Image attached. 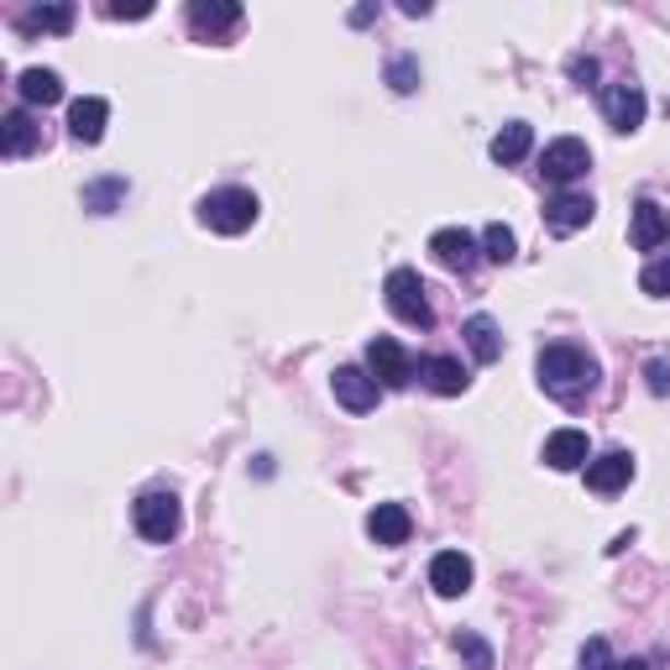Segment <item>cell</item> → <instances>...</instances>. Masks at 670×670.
Segmentation results:
<instances>
[{"label": "cell", "instance_id": "d4e9b609", "mask_svg": "<svg viewBox=\"0 0 670 670\" xmlns=\"http://www.w3.org/2000/svg\"><path fill=\"white\" fill-rule=\"evenodd\" d=\"M120 194H126V178H105V184H90V189H84V210L105 216V210L116 205Z\"/></svg>", "mask_w": 670, "mask_h": 670}, {"label": "cell", "instance_id": "2e32d148", "mask_svg": "<svg viewBox=\"0 0 670 670\" xmlns=\"http://www.w3.org/2000/svg\"><path fill=\"white\" fill-rule=\"evenodd\" d=\"M43 147V126L26 116V111H11V116L0 120V152L5 158H26V152H37Z\"/></svg>", "mask_w": 670, "mask_h": 670}, {"label": "cell", "instance_id": "5b68a950", "mask_svg": "<svg viewBox=\"0 0 670 670\" xmlns=\"http://www.w3.org/2000/svg\"><path fill=\"white\" fill-rule=\"evenodd\" d=\"M587 168H592V152H587V142H576V137L551 142V147H545V158H540V173H545V184H555V189L576 184Z\"/></svg>", "mask_w": 670, "mask_h": 670}, {"label": "cell", "instance_id": "1f68e13d", "mask_svg": "<svg viewBox=\"0 0 670 670\" xmlns=\"http://www.w3.org/2000/svg\"><path fill=\"white\" fill-rule=\"evenodd\" d=\"M619 670H649V666H645V660H628V666H619Z\"/></svg>", "mask_w": 670, "mask_h": 670}, {"label": "cell", "instance_id": "277c9868", "mask_svg": "<svg viewBox=\"0 0 670 670\" xmlns=\"http://www.w3.org/2000/svg\"><path fill=\"white\" fill-rule=\"evenodd\" d=\"M131 524L142 534L147 545H168L178 529H184V508L173 493H142V498L131 503Z\"/></svg>", "mask_w": 670, "mask_h": 670}, {"label": "cell", "instance_id": "30bf717a", "mask_svg": "<svg viewBox=\"0 0 670 670\" xmlns=\"http://www.w3.org/2000/svg\"><path fill=\"white\" fill-rule=\"evenodd\" d=\"M430 252H435V263L451 267V273H472V267H477V236H472L466 226H446V231H435Z\"/></svg>", "mask_w": 670, "mask_h": 670}, {"label": "cell", "instance_id": "ffe728a7", "mask_svg": "<svg viewBox=\"0 0 670 670\" xmlns=\"http://www.w3.org/2000/svg\"><path fill=\"white\" fill-rule=\"evenodd\" d=\"M529 147H534V131H529V120H508L498 137H493V147H487V152H493V163L508 168V163H524Z\"/></svg>", "mask_w": 670, "mask_h": 670}, {"label": "cell", "instance_id": "52a82bcc", "mask_svg": "<svg viewBox=\"0 0 670 670\" xmlns=\"http://www.w3.org/2000/svg\"><path fill=\"white\" fill-rule=\"evenodd\" d=\"M645 111L649 105H645V90H639V84H608V90H602V116H608V126L623 131V137L645 126Z\"/></svg>", "mask_w": 670, "mask_h": 670}, {"label": "cell", "instance_id": "4fadbf2b", "mask_svg": "<svg viewBox=\"0 0 670 670\" xmlns=\"http://www.w3.org/2000/svg\"><path fill=\"white\" fill-rule=\"evenodd\" d=\"M628 236H634L639 252H660V246L670 241V210H660L655 199H639V205H634V226H628Z\"/></svg>", "mask_w": 670, "mask_h": 670}, {"label": "cell", "instance_id": "7a4b0ae2", "mask_svg": "<svg viewBox=\"0 0 670 670\" xmlns=\"http://www.w3.org/2000/svg\"><path fill=\"white\" fill-rule=\"evenodd\" d=\"M263 216V205H257V194L252 189H216L205 194V205H199V220L216 231V236H241V231H252Z\"/></svg>", "mask_w": 670, "mask_h": 670}, {"label": "cell", "instance_id": "ac0fdd59", "mask_svg": "<svg viewBox=\"0 0 670 670\" xmlns=\"http://www.w3.org/2000/svg\"><path fill=\"white\" fill-rule=\"evenodd\" d=\"M408 529H414V519H408L404 503H378V508L367 513V534H372L378 545H404Z\"/></svg>", "mask_w": 670, "mask_h": 670}, {"label": "cell", "instance_id": "83f0119b", "mask_svg": "<svg viewBox=\"0 0 670 670\" xmlns=\"http://www.w3.org/2000/svg\"><path fill=\"white\" fill-rule=\"evenodd\" d=\"M388 79H393V90H398V95H414V84H419V69H414L408 58H398V63L388 69Z\"/></svg>", "mask_w": 670, "mask_h": 670}, {"label": "cell", "instance_id": "603a6c76", "mask_svg": "<svg viewBox=\"0 0 670 670\" xmlns=\"http://www.w3.org/2000/svg\"><path fill=\"white\" fill-rule=\"evenodd\" d=\"M26 32H69L73 26V5H37L22 16Z\"/></svg>", "mask_w": 670, "mask_h": 670}, {"label": "cell", "instance_id": "9a60e30c", "mask_svg": "<svg viewBox=\"0 0 670 670\" xmlns=\"http://www.w3.org/2000/svg\"><path fill=\"white\" fill-rule=\"evenodd\" d=\"M419 383L430 388V393H440V398H455V393H466V367L455 357H425L419 361Z\"/></svg>", "mask_w": 670, "mask_h": 670}, {"label": "cell", "instance_id": "4dcf8cb0", "mask_svg": "<svg viewBox=\"0 0 670 670\" xmlns=\"http://www.w3.org/2000/svg\"><path fill=\"white\" fill-rule=\"evenodd\" d=\"M571 73L587 84V79H598V63H592V58H571Z\"/></svg>", "mask_w": 670, "mask_h": 670}, {"label": "cell", "instance_id": "44dd1931", "mask_svg": "<svg viewBox=\"0 0 670 670\" xmlns=\"http://www.w3.org/2000/svg\"><path fill=\"white\" fill-rule=\"evenodd\" d=\"M16 90H22L26 105H58L63 100V79L53 69H22L16 73Z\"/></svg>", "mask_w": 670, "mask_h": 670}, {"label": "cell", "instance_id": "e0dca14e", "mask_svg": "<svg viewBox=\"0 0 670 670\" xmlns=\"http://www.w3.org/2000/svg\"><path fill=\"white\" fill-rule=\"evenodd\" d=\"M545 461H551L555 472H581V466L592 461V446H587L581 430H555L551 440H545Z\"/></svg>", "mask_w": 670, "mask_h": 670}, {"label": "cell", "instance_id": "f546056e", "mask_svg": "<svg viewBox=\"0 0 670 670\" xmlns=\"http://www.w3.org/2000/svg\"><path fill=\"white\" fill-rule=\"evenodd\" d=\"M645 378H649V393H670V361H649Z\"/></svg>", "mask_w": 670, "mask_h": 670}, {"label": "cell", "instance_id": "ba28073f", "mask_svg": "<svg viewBox=\"0 0 670 670\" xmlns=\"http://www.w3.org/2000/svg\"><path fill=\"white\" fill-rule=\"evenodd\" d=\"M367 372H372L383 388H404L408 378H414V361H408V351L393 340V335H378V340L367 346Z\"/></svg>", "mask_w": 670, "mask_h": 670}, {"label": "cell", "instance_id": "6da1fadb", "mask_svg": "<svg viewBox=\"0 0 670 670\" xmlns=\"http://www.w3.org/2000/svg\"><path fill=\"white\" fill-rule=\"evenodd\" d=\"M534 378H540V388H545L551 398L581 404V398L598 388L602 367H598V357H587L581 346H545L540 361H534Z\"/></svg>", "mask_w": 670, "mask_h": 670}, {"label": "cell", "instance_id": "cb8c5ba5", "mask_svg": "<svg viewBox=\"0 0 670 670\" xmlns=\"http://www.w3.org/2000/svg\"><path fill=\"white\" fill-rule=\"evenodd\" d=\"M482 246H487L493 263H513V257H519V241H513V231H508L503 220H493V226L482 231Z\"/></svg>", "mask_w": 670, "mask_h": 670}, {"label": "cell", "instance_id": "5bb4252c", "mask_svg": "<svg viewBox=\"0 0 670 670\" xmlns=\"http://www.w3.org/2000/svg\"><path fill=\"white\" fill-rule=\"evenodd\" d=\"M105 120H111V105L100 95H84L69 105V137L84 147H95L100 137H105Z\"/></svg>", "mask_w": 670, "mask_h": 670}, {"label": "cell", "instance_id": "4316f807", "mask_svg": "<svg viewBox=\"0 0 670 670\" xmlns=\"http://www.w3.org/2000/svg\"><path fill=\"white\" fill-rule=\"evenodd\" d=\"M639 288H645L649 299H670V257H655V263L645 267Z\"/></svg>", "mask_w": 670, "mask_h": 670}, {"label": "cell", "instance_id": "3957f363", "mask_svg": "<svg viewBox=\"0 0 670 670\" xmlns=\"http://www.w3.org/2000/svg\"><path fill=\"white\" fill-rule=\"evenodd\" d=\"M383 293H388V310L398 314L404 325H414V331H430L435 325L430 293H425V284H419V273H414V267H393Z\"/></svg>", "mask_w": 670, "mask_h": 670}, {"label": "cell", "instance_id": "7c38bea8", "mask_svg": "<svg viewBox=\"0 0 670 670\" xmlns=\"http://www.w3.org/2000/svg\"><path fill=\"white\" fill-rule=\"evenodd\" d=\"M472 561L461 551H440L430 561V587L440 592V598H461V592H472Z\"/></svg>", "mask_w": 670, "mask_h": 670}, {"label": "cell", "instance_id": "484cf974", "mask_svg": "<svg viewBox=\"0 0 670 670\" xmlns=\"http://www.w3.org/2000/svg\"><path fill=\"white\" fill-rule=\"evenodd\" d=\"M451 645H455V655H466V666L472 670H493V649H487V639H477V634H455Z\"/></svg>", "mask_w": 670, "mask_h": 670}, {"label": "cell", "instance_id": "8992f818", "mask_svg": "<svg viewBox=\"0 0 670 670\" xmlns=\"http://www.w3.org/2000/svg\"><path fill=\"white\" fill-rule=\"evenodd\" d=\"M331 393H335V404H340V408L367 414V408H378V398H383V383H378L367 367H335Z\"/></svg>", "mask_w": 670, "mask_h": 670}, {"label": "cell", "instance_id": "d6986e66", "mask_svg": "<svg viewBox=\"0 0 670 670\" xmlns=\"http://www.w3.org/2000/svg\"><path fill=\"white\" fill-rule=\"evenodd\" d=\"M189 26L194 32H205V37H220V32L241 26V5H231V0H194Z\"/></svg>", "mask_w": 670, "mask_h": 670}, {"label": "cell", "instance_id": "7402d4cb", "mask_svg": "<svg viewBox=\"0 0 670 670\" xmlns=\"http://www.w3.org/2000/svg\"><path fill=\"white\" fill-rule=\"evenodd\" d=\"M461 335H466V346H472V357L477 361H498L503 357V335H498V325H493V314H472Z\"/></svg>", "mask_w": 670, "mask_h": 670}, {"label": "cell", "instance_id": "f1b7e54d", "mask_svg": "<svg viewBox=\"0 0 670 670\" xmlns=\"http://www.w3.org/2000/svg\"><path fill=\"white\" fill-rule=\"evenodd\" d=\"M608 666H613L608 639H587V649H581V670H608Z\"/></svg>", "mask_w": 670, "mask_h": 670}, {"label": "cell", "instance_id": "8fae6325", "mask_svg": "<svg viewBox=\"0 0 670 670\" xmlns=\"http://www.w3.org/2000/svg\"><path fill=\"white\" fill-rule=\"evenodd\" d=\"M581 472H587V487H592V493H623V487L634 482V455L602 451V455H592Z\"/></svg>", "mask_w": 670, "mask_h": 670}, {"label": "cell", "instance_id": "9c48e42d", "mask_svg": "<svg viewBox=\"0 0 670 670\" xmlns=\"http://www.w3.org/2000/svg\"><path fill=\"white\" fill-rule=\"evenodd\" d=\"M592 210H598V205H592L587 194L561 189L551 205H545V231H551V236H576L581 226H592Z\"/></svg>", "mask_w": 670, "mask_h": 670}]
</instances>
